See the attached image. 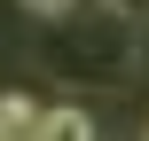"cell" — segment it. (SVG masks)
<instances>
[{
  "label": "cell",
  "instance_id": "obj_2",
  "mask_svg": "<svg viewBox=\"0 0 149 141\" xmlns=\"http://www.w3.org/2000/svg\"><path fill=\"white\" fill-rule=\"evenodd\" d=\"M24 8H31V16H47V24L63 31V24H71V16H86L94 0H24Z\"/></svg>",
  "mask_w": 149,
  "mask_h": 141
},
{
  "label": "cell",
  "instance_id": "obj_1",
  "mask_svg": "<svg viewBox=\"0 0 149 141\" xmlns=\"http://www.w3.org/2000/svg\"><path fill=\"white\" fill-rule=\"evenodd\" d=\"M31 141H94V118L79 102H55V110H39V133Z\"/></svg>",
  "mask_w": 149,
  "mask_h": 141
}]
</instances>
